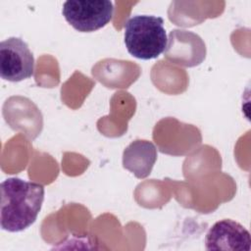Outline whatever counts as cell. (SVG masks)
<instances>
[{
	"mask_svg": "<svg viewBox=\"0 0 251 251\" xmlns=\"http://www.w3.org/2000/svg\"><path fill=\"white\" fill-rule=\"evenodd\" d=\"M0 224L9 232H19L30 226L41 210L44 186L19 177H9L1 182Z\"/></svg>",
	"mask_w": 251,
	"mask_h": 251,
	"instance_id": "obj_1",
	"label": "cell"
},
{
	"mask_svg": "<svg viewBox=\"0 0 251 251\" xmlns=\"http://www.w3.org/2000/svg\"><path fill=\"white\" fill-rule=\"evenodd\" d=\"M124 40L131 56L141 60L158 58L168 46L164 20L152 15L129 18L125 25Z\"/></svg>",
	"mask_w": 251,
	"mask_h": 251,
	"instance_id": "obj_2",
	"label": "cell"
},
{
	"mask_svg": "<svg viewBox=\"0 0 251 251\" xmlns=\"http://www.w3.org/2000/svg\"><path fill=\"white\" fill-rule=\"evenodd\" d=\"M62 13L75 29L91 32L110 23L114 5L109 0H69L64 2Z\"/></svg>",
	"mask_w": 251,
	"mask_h": 251,
	"instance_id": "obj_3",
	"label": "cell"
},
{
	"mask_svg": "<svg viewBox=\"0 0 251 251\" xmlns=\"http://www.w3.org/2000/svg\"><path fill=\"white\" fill-rule=\"evenodd\" d=\"M34 73V58L28 45L20 37H9L0 43V75L3 79L19 82Z\"/></svg>",
	"mask_w": 251,
	"mask_h": 251,
	"instance_id": "obj_4",
	"label": "cell"
},
{
	"mask_svg": "<svg viewBox=\"0 0 251 251\" xmlns=\"http://www.w3.org/2000/svg\"><path fill=\"white\" fill-rule=\"evenodd\" d=\"M206 250L249 251L251 236L249 231L239 223L224 219L215 223L205 237Z\"/></svg>",
	"mask_w": 251,
	"mask_h": 251,
	"instance_id": "obj_5",
	"label": "cell"
},
{
	"mask_svg": "<svg viewBox=\"0 0 251 251\" xmlns=\"http://www.w3.org/2000/svg\"><path fill=\"white\" fill-rule=\"evenodd\" d=\"M157 160V149L148 140L132 141L123 153V166L137 178L147 177Z\"/></svg>",
	"mask_w": 251,
	"mask_h": 251,
	"instance_id": "obj_6",
	"label": "cell"
}]
</instances>
